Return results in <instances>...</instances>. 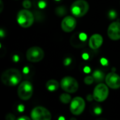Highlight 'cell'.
<instances>
[{
    "label": "cell",
    "instance_id": "1",
    "mask_svg": "<svg viewBox=\"0 0 120 120\" xmlns=\"http://www.w3.org/2000/svg\"><path fill=\"white\" fill-rule=\"evenodd\" d=\"M22 80V74L18 69H9L4 71L1 76V81L5 86H15Z\"/></svg>",
    "mask_w": 120,
    "mask_h": 120
},
{
    "label": "cell",
    "instance_id": "2",
    "mask_svg": "<svg viewBox=\"0 0 120 120\" xmlns=\"http://www.w3.org/2000/svg\"><path fill=\"white\" fill-rule=\"evenodd\" d=\"M34 16L31 11L25 9L20 10L17 14V22L22 28H29L30 27L34 22Z\"/></svg>",
    "mask_w": 120,
    "mask_h": 120
},
{
    "label": "cell",
    "instance_id": "3",
    "mask_svg": "<svg viewBox=\"0 0 120 120\" xmlns=\"http://www.w3.org/2000/svg\"><path fill=\"white\" fill-rule=\"evenodd\" d=\"M89 5L85 0H76L71 5L72 13L78 18L84 16L88 12Z\"/></svg>",
    "mask_w": 120,
    "mask_h": 120
},
{
    "label": "cell",
    "instance_id": "4",
    "mask_svg": "<svg viewBox=\"0 0 120 120\" xmlns=\"http://www.w3.org/2000/svg\"><path fill=\"white\" fill-rule=\"evenodd\" d=\"M33 86L29 81H24L18 86V95L22 100H28L33 94Z\"/></svg>",
    "mask_w": 120,
    "mask_h": 120
},
{
    "label": "cell",
    "instance_id": "5",
    "mask_svg": "<svg viewBox=\"0 0 120 120\" xmlns=\"http://www.w3.org/2000/svg\"><path fill=\"white\" fill-rule=\"evenodd\" d=\"M60 86L64 91L68 93H75L79 88L78 82L75 78L71 76H65L60 81Z\"/></svg>",
    "mask_w": 120,
    "mask_h": 120
},
{
    "label": "cell",
    "instance_id": "6",
    "mask_svg": "<svg viewBox=\"0 0 120 120\" xmlns=\"http://www.w3.org/2000/svg\"><path fill=\"white\" fill-rule=\"evenodd\" d=\"M44 57V50L37 46H34L29 48L26 52V58L30 62H39Z\"/></svg>",
    "mask_w": 120,
    "mask_h": 120
},
{
    "label": "cell",
    "instance_id": "7",
    "mask_svg": "<svg viewBox=\"0 0 120 120\" xmlns=\"http://www.w3.org/2000/svg\"><path fill=\"white\" fill-rule=\"evenodd\" d=\"M108 94L109 90L108 86L101 83L98 84L95 87L93 93V96L96 101L101 103L105 101L108 98Z\"/></svg>",
    "mask_w": 120,
    "mask_h": 120
},
{
    "label": "cell",
    "instance_id": "8",
    "mask_svg": "<svg viewBox=\"0 0 120 120\" xmlns=\"http://www.w3.org/2000/svg\"><path fill=\"white\" fill-rule=\"evenodd\" d=\"M32 120H51V114L46 108L37 106L31 112Z\"/></svg>",
    "mask_w": 120,
    "mask_h": 120
},
{
    "label": "cell",
    "instance_id": "9",
    "mask_svg": "<svg viewBox=\"0 0 120 120\" xmlns=\"http://www.w3.org/2000/svg\"><path fill=\"white\" fill-rule=\"evenodd\" d=\"M86 103L84 100L81 97H75L72 100L70 106V110L74 115H81L85 109Z\"/></svg>",
    "mask_w": 120,
    "mask_h": 120
},
{
    "label": "cell",
    "instance_id": "10",
    "mask_svg": "<svg viewBox=\"0 0 120 120\" xmlns=\"http://www.w3.org/2000/svg\"><path fill=\"white\" fill-rule=\"evenodd\" d=\"M77 26L76 19L71 16H68L65 17L61 22V28L63 31L66 33H70L74 30Z\"/></svg>",
    "mask_w": 120,
    "mask_h": 120
},
{
    "label": "cell",
    "instance_id": "11",
    "mask_svg": "<svg viewBox=\"0 0 120 120\" xmlns=\"http://www.w3.org/2000/svg\"><path fill=\"white\" fill-rule=\"evenodd\" d=\"M105 81L107 86L112 89H118L120 88V76L115 72L109 73L106 76Z\"/></svg>",
    "mask_w": 120,
    "mask_h": 120
},
{
    "label": "cell",
    "instance_id": "12",
    "mask_svg": "<svg viewBox=\"0 0 120 120\" xmlns=\"http://www.w3.org/2000/svg\"><path fill=\"white\" fill-rule=\"evenodd\" d=\"M108 35L112 40L120 39V22L115 21L112 23L108 28Z\"/></svg>",
    "mask_w": 120,
    "mask_h": 120
},
{
    "label": "cell",
    "instance_id": "13",
    "mask_svg": "<svg viewBox=\"0 0 120 120\" xmlns=\"http://www.w3.org/2000/svg\"><path fill=\"white\" fill-rule=\"evenodd\" d=\"M103 42V37L100 34L96 33L91 36V37L89 40V45L91 49L97 50L102 45Z\"/></svg>",
    "mask_w": 120,
    "mask_h": 120
},
{
    "label": "cell",
    "instance_id": "14",
    "mask_svg": "<svg viewBox=\"0 0 120 120\" xmlns=\"http://www.w3.org/2000/svg\"><path fill=\"white\" fill-rule=\"evenodd\" d=\"M46 87L49 91L53 92V91L58 90V88H59V83L57 81H56L54 79H51L47 81V83L46 84Z\"/></svg>",
    "mask_w": 120,
    "mask_h": 120
},
{
    "label": "cell",
    "instance_id": "15",
    "mask_svg": "<svg viewBox=\"0 0 120 120\" xmlns=\"http://www.w3.org/2000/svg\"><path fill=\"white\" fill-rule=\"evenodd\" d=\"M94 79V81L97 83H101L102 82L104 79H105V74L103 73V71H101V70H96L94 71L93 74H92Z\"/></svg>",
    "mask_w": 120,
    "mask_h": 120
},
{
    "label": "cell",
    "instance_id": "16",
    "mask_svg": "<svg viewBox=\"0 0 120 120\" xmlns=\"http://www.w3.org/2000/svg\"><path fill=\"white\" fill-rule=\"evenodd\" d=\"M60 100L64 104H68L72 101V98L70 95L68 93H63L62 95H60Z\"/></svg>",
    "mask_w": 120,
    "mask_h": 120
},
{
    "label": "cell",
    "instance_id": "17",
    "mask_svg": "<svg viewBox=\"0 0 120 120\" xmlns=\"http://www.w3.org/2000/svg\"><path fill=\"white\" fill-rule=\"evenodd\" d=\"M66 11H65V7L64 6H59V7H58L56 9V13L58 15V16H63L66 12H65Z\"/></svg>",
    "mask_w": 120,
    "mask_h": 120
},
{
    "label": "cell",
    "instance_id": "18",
    "mask_svg": "<svg viewBox=\"0 0 120 120\" xmlns=\"http://www.w3.org/2000/svg\"><path fill=\"white\" fill-rule=\"evenodd\" d=\"M84 83H85L86 85H91V84H92V83H94V79L93 76H86V77L84 78Z\"/></svg>",
    "mask_w": 120,
    "mask_h": 120
},
{
    "label": "cell",
    "instance_id": "19",
    "mask_svg": "<svg viewBox=\"0 0 120 120\" xmlns=\"http://www.w3.org/2000/svg\"><path fill=\"white\" fill-rule=\"evenodd\" d=\"M108 16L109 17L110 19H115L117 18V11L115 10H110L108 13Z\"/></svg>",
    "mask_w": 120,
    "mask_h": 120
},
{
    "label": "cell",
    "instance_id": "20",
    "mask_svg": "<svg viewBox=\"0 0 120 120\" xmlns=\"http://www.w3.org/2000/svg\"><path fill=\"white\" fill-rule=\"evenodd\" d=\"M37 5L39 8H44L46 6V0H37Z\"/></svg>",
    "mask_w": 120,
    "mask_h": 120
},
{
    "label": "cell",
    "instance_id": "21",
    "mask_svg": "<svg viewBox=\"0 0 120 120\" xmlns=\"http://www.w3.org/2000/svg\"><path fill=\"white\" fill-rule=\"evenodd\" d=\"M93 112L94 113V115H99L102 113V108L98 106V105H96L94 108L93 109Z\"/></svg>",
    "mask_w": 120,
    "mask_h": 120
},
{
    "label": "cell",
    "instance_id": "22",
    "mask_svg": "<svg viewBox=\"0 0 120 120\" xmlns=\"http://www.w3.org/2000/svg\"><path fill=\"white\" fill-rule=\"evenodd\" d=\"M22 6L25 8H30L32 6L31 1L30 0H24L22 2Z\"/></svg>",
    "mask_w": 120,
    "mask_h": 120
},
{
    "label": "cell",
    "instance_id": "23",
    "mask_svg": "<svg viewBox=\"0 0 120 120\" xmlns=\"http://www.w3.org/2000/svg\"><path fill=\"white\" fill-rule=\"evenodd\" d=\"M79 37L80 38V40L83 42H85L86 40V35L84 33H81L79 34Z\"/></svg>",
    "mask_w": 120,
    "mask_h": 120
},
{
    "label": "cell",
    "instance_id": "24",
    "mask_svg": "<svg viewBox=\"0 0 120 120\" xmlns=\"http://www.w3.org/2000/svg\"><path fill=\"white\" fill-rule=\"evenodd\" d=\"M6 120H15V117L13 114H8L6 116Z\"/></svg>",
    "mask_w": 120,
    "mask_h": 120
},
{
    "label": "cell",
    "instance_id": "25",
    "mask_svg": "<svg viewBox=\"0 0 120 120\" xmlns=\"http://www.w3.org/2000/svg\"><path fill=\"white\" fill-rule=\"evenodd\" d=\"M72 62V59H70V58H69V57H68V58H66L65 60H64V65L65 66H68V65H69L70 63Z\"/></svg>",
    "mask_w": 120,
    "mask_h": 120
},
{
    "label": "cell",
    "instance_id": "26",
    "mask_svg": "<svg viewBox=\"0 0 120 120\" xmlns=\"http://www.w3.org/2000/svg\"><path fill=\"white\" fill-rule=\"evenodd\" d=\"M108 60L105 59V58H102L101 59V64L102 65H103V66H105V65H108Z\"/></svg>",
    "mask_w": 120,
    "mask_h": 120
},
{
    "label": "cell",
    "instance_id": "27",
    "mask_svg": "<svg viewBox=\"0 0 120 120\" xmlns=\"http://www.w3.org/2000/svg\"><path fill=\"white\" fill-rule=\"evenodd\" d=\"M16 120H31V119L27 116H22V117H20L19 118H18Z\"/></svg>",
    "mask_w": 120,
    "mask_h": 120
},
{
    "label": "cell",
    "instance_id": "28",
    "mask_svg": "<svg viewBox=\"0 0 120 120\" xmlns=\"http://www.w3.org/2000/svg\"><path fill=\"white\" fill-rule=\"evenodd\" d=\"M18 110H19V112H23L24 110V106L22 105H19L18 107Z\"/></svg>",
    "mask_w": 120,
    "mask_h": 120
},
{
    "label": "cell",
    "instance_id": "29",
    "mask_svg": "<svg viewBox=\"0 0 120 120\" xmlns=\"http://www.w3.org/2000/svg\"><path fill=\"white\" fill-rule=\"evenodd\" d=\"M5 35H6V33H4V29L3 28H1V30H0V36H1V37H4L5 36Z\"/></svg>",
    "mask_w": 120,
    "mask_h": 120
},
{
    "label": "cell",
    "instance_id": "30",
    "mask_svg": "<svg viewBox=\"0 0 120 120\" xmlns=\"http://www.w3.org/2000/svg\"><path fill=\"white\" fill-rule=\"evenodd\" d=\"M13 60L15 62H18V60H19V57L18 56V55H14L13 57Z\"/></svg>",
    "mask_w": 120,
    "mask_h": 120
},
{
    "label": "cell",
    "instance_id": "31",
    "mask_svg": "<svg viewBox=\"0 0 120 120\" xmlns=\"http://www.w3.org/2000/svg\"><path fill=\"white\" fill-rule=\"evenodd\" d=\"M84 71L85 73H89V72L91 71V69H90V68H89V66H85V67L84 68Z\"/></svg>",
    "mask_w": 120,
    "mask_h": 120
},
{
    "label": "cell",
    "instance_id": "32",
    "mask_svg": "<svg viewBox=\"0 0 120 120\" xmlns=\"http://www.w3.org/2000/svg\"><path fill=\"white\" fill-rule=\"evenodd\" d=\"M93 99H94V98L93 95H87V100H88L89 101H91Z\"/></svg>",
    "mask_w": 120,
    "mask_h": 120
},
{
    "label": "cell",
    "instance_id": "33",
    "mask_svg": "<svg viewBox=\"0 0 120 120\" xmlns=\"http://www.w3.org/2000/svg\"><path fill=\"white\" fill-rule=\"evenodd\" d=\"M28 72H29L28 68H27V67H25V68L23 69V73H24V74H27Z\"/></svg>",
    "mask_w": 120,
    "mask_h": 120
},
{
    "label": "cell",
    "instance_id": "34",
    "mask_svg": "<svg viewBox=\"0 0 120 120\" xmlns=\"http://www.w3.org/2000/svg\"><path fill=\"white\" fill-rule=\"evenodd\" d=\"M83 58L85 59H87L89 58V55H88L87 54H83Z\"/></svg>",
    "mask_w": 120,
    "mask_h": 120
},
{
    "label": "cell",
    "instance_id": "35",
    "mask_svg": "<svg viewBox=\"0 0 120 120\" xmlns=\"http://www.w3.org/2000/svg\"><path fill=\"white\" fill-rule=\"evenodd\" d=\"M1 1H0V3H1V10H0V11L1 12L2 11V10H3V2H2V0H0Z\"/></svg>",
    "mask_w": 120,
    "mask_h": 120
},
{
    "label": "cell",
    "instance_id": "36",
    "mask_svg": "<svg viewBox=\"0 0 120 120\" xmlns=\"http://www.w3.org/2000/svg\"><path fill=\"white\" fill-rule=\"evenodd\" d=\"M58 120H65V118H64L63 117H60Z\"/></svg>",
    "mask_w": 120,
    "mask_h": 120
},
{
    "label": "cell",
    "instance_id": "37",
    "mask_svg": "<svg viewBox=\"0 0 120 120\" xmlns=\"http://www.w3.org/2000/svg\"><path fill=\"white\" fill-rule=\"evenodd\" d=\"M56 1H59V0H56Z\"/></svg>",
    "mask_w": 120,
    "mask_h": 120
}]
</instances>
